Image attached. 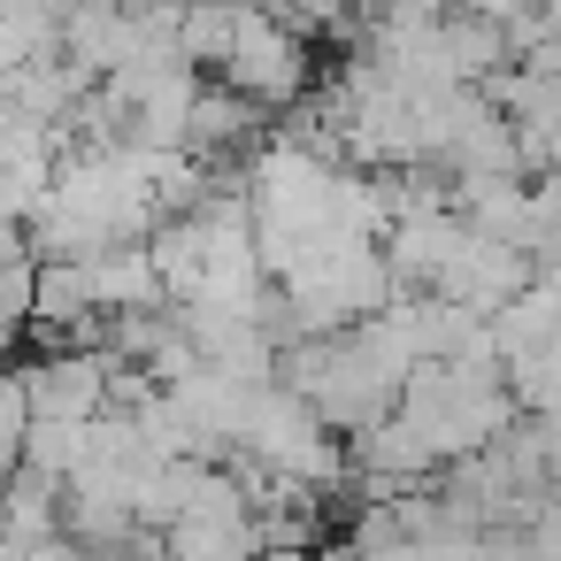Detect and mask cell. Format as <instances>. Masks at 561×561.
I'll return each mask as SVG.
<instances>
[{
	"label": "cell",
	"mask_w": 561,
	"mask_h": 561,
	"mask_svg": "<svg viewBox=\"0 0 561 561\" xmlns=\"http://www.w3.org/2000/svg\"><path fill=\"white\" fill-rule=\"evenodd\" d=\"M262 561H316V553H262Z\"/></svg>",
	"instance_id": "277c9868"
},
{
	"label": "cell",
	"mask_w": 561,
	"mask_h": 561,
	"mask_svg": "<svg viewBox=\"0 0 561 561\" xmlns=\"http://www.w3.org/2000/svg\"><path fill=\"white\" fill-rule=\"evenodd\" d=\"M316 561H362V546H354V538H331V546H323Z\"/></svg>",
	"instance_id": "3957f363"
},
{
	"label": "cell",
	"mask_w": 561,
	"mask_h": 561,
	"mask_svg": "<svg viewBox=\"0 0 561 561\" xmlns=\"http://www.w3.org/2000/svg\"><path fill=\"white\" fill-rule=\"evenodd\" d=\"M216 85H231L239 101H254L270 116H293L308 101V85H316V55H308L300 32L277 24V9H247V32H239V47H231Z\"/></svg>",
	"instance_id": "6da1fadb"
},
{
	"label": "cell",
	"mask_w": 561,
	"mask_h": 561,
	"mask_svg": "<svg viewBox=\"0 0 561 561\" xmlns=\"http://www.w3.org/2000/svg\"><path fill=\"white\" fill-rule=\"evenodd\" d=\"M239 32H247V9H185L178 47H185V62H193L201 78H224V62H231Z\"/></svg>",
	"instance_id": "7a4b0ae2"
}]
</instances>
